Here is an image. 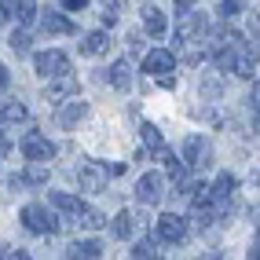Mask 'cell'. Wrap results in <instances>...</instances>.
Listing matches in <instances>:
<instances>
[{"mask_svg": "<svg viewBox=\"0 0 260 260\" xmlns=\"http://www.w3.org/2000/svg\"><path fill=\"white\" fill-rule=\"evenodd\" d=\"M19 220H22V228L33 231V235H55V231L62 228V220L51 213L48 205H41V202H29L26 209L19 213Z\"/></svg>", "mask_w": 260, "mask_h": 260, "instance_id": "1", "label": "cell"}, {"mask_svg": "<svg viewBox=\"0 0 260 260\" xmlns=\"http://www.w3.org/2000/svg\"><path fill=\"white\" fill-rule=\"evenodd\" d=\"M183 165H190V169H213V161H216V150H213V140L209 136H187V143H183Z\"/></svg>", "mask_w": 260, "mask_h": 260, "instance_id": "2", "label": "cell"}, {"mask_svg": "<svg viewBox=\"0 0 260 260\" xmlns=\"http://www.w3.org/2000/svg\"><path fill=\"white\" fill-rule=\"evenodd\" d=\"M74 180H77V187L84 190V194H99V190L107 187V165H95L88 158H81L74 165Z\"/></svg>", "mask_w": 260, "mask_h": 260, "instance_id": "3", "label": "cell"}, {"mask_svg": "<svg viewBox=\"0 0 260 260\" xmlns=\"http://www.w3.org/2000/svg\"><path fill=\"white\" fill-rule=\"evenodd\" d=\"M205 33H209V15H202V11H183L180 15V29H176V37H172V44L176 48H183V44H190V37H205Z\"/></svg>", "mask_w": 260, "mask_h": 260, "instance_id": "4", "label": "cell"}, {"mask_svg": "<svg viewBox=\"0 0 260 260\" xmlns=\"http://www.w3.org/2000/svg\"><path fill=\"white\" fill-rule=\"evenodd\" d=\"M33 66H37V77H59V74H70V55L66 51H55V48H48L41 51L37 59H33Z\"/></svg>", "mask_w": 260, "mask_h": 260, "instance_id": "5", "label": "cell"}, {"mask_svg": "<svg viewBox=\"0 0 260 260\" xmlns=\"http://www.w3.org/2000/svg\"><path fill=\"white\" fill-rule=\"evenodd\" d=\"M158 238L161 242H169V246H180V242H187V231H190V223L183 220V216H176V213H161L158 216Z\"/></svg>", "mask_w": 260, "mask_h": 260, "instance_id": "6", "label": "cell"}, {"mask_svg": "<svg viewBox=\"0 0 260 260\" xmlns=\"http://www.w3.org/2000/svg\"><path fill=\"white\" fill-rule=\"evenodd\" d=\"M22 158L26 161H51V158H55V143L33 128L29 136H22Z\"/></svg>", "mask_w": 260, "mask_h": 260, "instance_id": "7", "label": "cell"}, {"mask_svg": "<svg viewBox=\"0 0 260 260\" xmlns=\"http://www.w3.org/2000/svg\"><path fill=\"white\" fill-rule=\"evenodd\" d=\"M81 92V84H77V77L74 74H59V77H48V84H44V99L48 103H62V99H74Z\"/></svg>", "mask_w": 260, "mask_h": 260, "instance_id": "8", "label": "cell"}, {"mask_svg": "<svg viewBox=\"0 0 260 260\" xmlns=\"http://www.w3.org/2000/svg\"><path fill=\"white\" fill-rule=\"evenodd\" d=\"M84 117H88V103H81V99L74 95V99H62V107L55 110V125L70 132V128H77V125H81Z\"/></svg>", "mask_w": 260, "mask_h": 260, "instance_id": "9", "label": "cell"}, {"mask_svg": "<svg viewBox=\"0 0 260 260\" xmlns=\"http://www.w3.org/2000/svg\"><path fill=\"white\" fill-rule=\"evenodd\" d=\"M136 198H140L143 205H158L165 198V176H161V172H147V176H140V183H136Z\"/></svg>", "mask_w": 260, "mask_h": 260, "instance_id": "10", "label": "cell"}, {"mask_svg": "<svg viewBox=\"0 0 260 260\" xmlns=\"http://www.w3.org/2000/svg\"><path fill=\"white\" fill-rule=\"evenodd\" d=\"M169 70H176V55H172L169 48H150L147 51V59H143V74H169Z\"/></svg>", "mask_w": 260, "mask_h": 260, "instance_id": "11", "label": "cell"}, {"mask_svg": "<svg viewBox=\"0 0 260 260\" xmlns=\"http://www.w3.org/2000/svg\"><path fill=\"white\" fill-rule=\"evenodd\" d=\"M74 19H66L62 11H48L44 19H41V33L44 37H66V33H74Z\"/></svg>", "mask_w": 260, "mask_h": 260, "instance_id": "12", "label": "cell"}, {"mask_svg": "<svg viewBox=\"0 0 260 260\" xmlns=\"http://www.w3.org/2000/svg\"><path fill=\"white\" fill-rule=\"evenodd\" d=\"M103 81H110L117 92H128L132 88V66H128V59H117L110 70L103 74Z\"/></svg>", "mask_w": 260, "mask_h": 260, "instance_id": "13", "label": "cell"}, {"mask_svg": "<svg viewBox=\"0 0 260 260\" xmlns=\"http://www.w3.org/2000/svg\"><path fill=\"white\" fill-rule=\"evenodd\" d=\"M70 216H74V223H77V228H84V231H99V228H107V220H103V213L88 209V205H77V209H74Z\"/></svg>", "mask_w": 260, "mask_h": 260, "instance_id": "14", "label": "cell"}, {"mask_svg": "<svg viewBox=\"0 0 260 260\" xmlns=\"http://www.w3.org/2000/svg\"><path fill=\"white\" fill-rule=\"evenodd\" d=\"M198 92H202L205 99H220V95H223V70H209V74H202Z\"/></svg>", "mask_w": 260, "mask_h": 260, "instance_id": "15", "label": "cell"}, {"mask_svg": "<svg viewBox=\"0 0 260 260\" xmlns=\"http://www.w3.org/2000/svg\"><path fill=\"white\" fill-rule=\"evenodd\" d=\"M19 183H26V187H41V183H48V161H29V165L19 172Z\"/></svg>", "mask_w": 260, "mask_h": 260, "instance_id": "16", "label": "cell"}, {"mask_svg": "<svg viewBox=\"0 0 260 260\" xmlns=\"http://www.w3.org/2000/svg\"><path fill=\"white\" fill-rule=\"evenodd\" d=\"M143 33H150V37H165V11L158 8H143Z\"/></svg>", "mask_w": 260, "mask_h": 260, "instance_id": "17", "label": "cell"}, {"mask_svg": "<svg viewBox=\"0 0 260 260\" xmlns=\"http://www.w3.org/2000/svg\"><path fill=\"white\" fill-rule=\"evenodd\" d=\"M110 48V29H99V33H88V37L81 41V51L84 55H103V51Z\"/></svg>", "mask_w": 260, "mask_h": 260, "instance_id": "18", "label": "cell"}, {"mask_svg": "<svg viewBox=\"0 0 260 260\" xmlns=\"http://www.w3.org/2000/svg\"><path fill=\"white\" fill-rule=\"evenodd\" d=\"M29 121V110L22 103H4V110H0V125H26Z\"/></svg>", "mask_w": 260, "mask_h": 260, "instance_id": "19", "label": "cell"}, {"mask_svg": "<svg viewBox=\"0 0 260 260\" xmlns=\"http://www.w3.org/2000/svg\"><path fill=\"white\" fill-rule=\"evenodd\" d=\"M11 19H19L22 26H29L37 19V0H11Z\"/></svg>", "mask_w": 260, "mask_h": 260, "instance_id": "20", "label": "cell"}, {"mask_svg": "<svg viewBox=\"0 0 260 260\" xmlns=\"http://www.w3.org/2000/svg\"><path fill=\"white\" fill-rule=\"evenodd\" d=\"M48 205H51V209H59V213H74L81 205V198L66 194V190H48Z\"/></svg>", "mask_w": 260, "mask_h": 260, "instance_id": "21", "label": "cell"}, {"mask_svg": "<svg viewBox=\"0 0 260 260\" xmlns=\"http://www.w3.org/2000/svg\"><path fill=\"white\" fill-rule=\"evenodd\" d=\"M110 231H114V238H132V231H136L132 213H128V209H121V213L110 220Z\"/></svg>", "mask_w": 260, "mask_h": 260, "instance_id": "22", "label": "cell"}, {"mask_svg": "<svg viewBox=\"0 0 260 260\" xmlns=\"http://www.w3.org/2000/svg\"><path fill=\"white\" fill-rule=\"evenodd\" d=\"M140 136H143V143H147V150H150V154L158 150V147H165L161 128H158V125H150V121H143V125H140Z\"/></svg>", "mask_w": 260, "mask_h": 260, "instance_id": "23", "label": "cell"}, {"mask_svg": "<svg viewBox=\"0 0 260 260\" xmlns=\"http://www.w3.org/2000/svg\"><path fill=\"white\" fill-rule=\"evenodd\" d=\"M66 256H77V260H95V256H103V246H99V242H74Z\"/></svg>", "mask_w": 260, "mask_h": 260, "instance_id": "24", "label": "cell"}, {"mask_svg": "<svg viewBox=\"0 0 260 260\" xmlns=\"http://www.w3.org/2000/svg\"><path fill=\"white\" fill-rule=\"evenodd\" d=\"M29 44H33V37H29V29H15L11 33V51H15V55H29Z\"/></svg>", "mask_w": 260, "mask_h": 260, "instance_id": "25", "label": "cell"}, {"mask_svg": "<svg viewBox=\"0 0 260 260\" xmlns=\"http://www.w3.org/2000/svg\"><path fill=\"white\" fill-rule=\"evenodd\" d=\"M132 256L136 260H154V256H158V242H154V238H140L132 246Z\"/></svg>", "mask_w": 260, "mask_h": 260, "instance_id": "26", "label": "cell"}, {"mask_svg": "<svg viewBox=\"0 0 260 260\" xmlns=\"http://www.w3.org/2000/svg\"><path fill=\"white\" fill-rule=\"evenodd\" d=\"M242 8H246V0H220V4H216V15H220V19H235Z\"/></svg>", "mask_w": 260, "mask_h": 260, "instance_id": "27", "label": "cell"}, {"mask_svg": "<svg viewBox=\"0 0 260 260\" xmlns=\"http://www.w3.org/2000/svg\"><path fill=\"white\" fill-rule=\"evenodd\" d=\"M183 48H187V44H183ZM205 59H209V48H202V44H194V48L183 51V62H187V66H198V62H205Z\"/></svg>", "mask_w": 260, "mask_h": 260, "instance_id": "28", "label": "cell"}, {"mask_svg": "<svg viewBox=\"0 0 260 260\" xmlns=\"http://www.w3.org/2000/svg\"><path fill=\"white\" fill-rule=\"evenodd\" d=\"M99 22H103V29H110V26H117V11H110V8H103V15H99Z\"/></svg>", "mask_w": 260, "mask_h": 260, "instance_id": "29", "label": "cell"}, {"mask_svg": "<svg viewBox=\"0 0 260 260\" xmlns=\"http://www.w3.org/2000/svg\"><path fill=\"white\" fill-rule=\"evenodd\" d=\"M154 81H158V84H161V88H176V77H172V70H169V74H158V77H154Z\"/></svg>", "mask_w": 260, "mask_h": 260, "instance_id": "30", "label": "cell"}, {"mask_svg": "<svg viewBox=\"0 0 260 260\" xmlns=\"http://www.w3.org/2000/svg\"><path fill=\"white\" fill-rule=\"evenodd\" d=\"M62 8L66 11H81V8H88V0H62Z\"/></svg>", "mask_w": 260, "mask_h": 260, "instance_id": "31", "label": "cell"}, {"mask_svg": "<svg viewBox=\"0 0 260 260\" xmlns=\"http://www.w3.org/2000/svg\"><path fill=\"white\" fill-rule=\"evenodd\" d=\"M4 154H11V140L4 136V125H0V158H4Z\"/></svg>", "mask_w": 260, "mask_h": 260, "instance_id": "32", "label": "cell"}, {"mask_svg": "<svg viewBox=\"0 0 260 260\" xmlns=\"http://www.w3.org/2000/svg\"><path fill=\"white\" fill-rule=\"evenodd\" d=\"M8 84H11V74H8V66L0 62V92H8Z\"/></svg>", "mask_w": 260, "mask_h": 260, "instance_id": "33", "label": "cell"}, {"mask_svg": "<svg viewBox=\"0 0 260 260\" xmlns=\"http://www.w3.org/2000/svg\"><path fill=\"white\" fill-rule=\"evenodd\" d=\"M125 172V161H110V169H107V176H121Z\"/></svg>", "mask_w": 260, "mask_h": 260, "instance_id": "34", "label": "cell"}, {"mask_svg": "<svg viewBox=\"0 0 260 260\" xmlns=\"http://www.w3.org/2000/svg\"><path fill=\"white\" fill-rule=\"evenodd\" d=\"M194 8V0H176V15H183V11H190Z\"/></svg>", "mask_w": 260, "mask_h": 260, "instance_id": "35", "label": "cell"}]
</instances>
